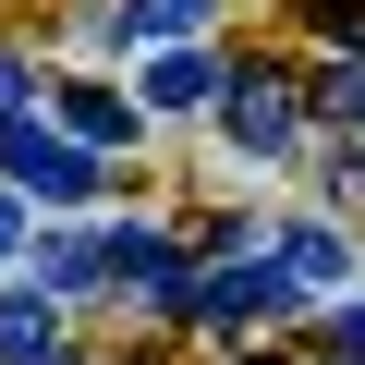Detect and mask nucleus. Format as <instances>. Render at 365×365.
I'll use <instances>...</instances> for the list:
<instances>
[{"mask_svg":"<svg viewBox=\"0 0 365 365\" xmlns=\"http://www.w3.org/2000/svg\"><path fill=\"white\" fill-rule=\"evenodd\" d=\"M292 304H304V292H292L280 256H232V268L195 280V304H182V317H207V329H256V317H292Z\"/></svg>","mask_w":365,"mask_h":365,"instance_id":"nucleus-1","label":"nucleus"},{"mask_svg":"<svg viewBox=\"0 0 365 365\" xmlns=\"http://www.w3.org/2000/svg\"><path fill=\"white\" fill-rule=\"evenodd\" d=\"M220 122H232V146H244V158H280V146H292V86L256 61V73H232V86H220Z\"/></svg>","mask_w":365,"mask_h":365,"instance_id":"nucleus-2","label":"nucleus"},{"mask_svg":"<svg viewBox=\"0 0 365 365\" xmlns=\"http://www.w3.org/2000/svg\"><path fill=\"white\" fill-rule=\"evenodd\" d=\"M0 158H13L49 207H86V195H98V158H86V146H49L37 122H0Z\"/></svg>","mask_w":365,"mask_h":365,"instance_id":"nucleus-3","label":"nucleus"},{"mask_svg":"<svg viewBox=\"0 0 365 365\" xmlns=\"http://www.w3.org/2000/svg\"><path fill=\"white\" fill-rule=\"evenodd\" d=\"M110 256H122V280H134V292H146V304H170V317H182V304H195V280H182V256H170V244H158V232H122V244H110Z\"/></svg>","mask_w":365,"mask_h":365,"instance_id":"nucleus-4","label":"nucleus"},{"mask_svg":"<svg viewBox=\"0 0 365 365\" xmlns=\"http://www.w3.org/2000/svg\"><path fill=\"white\" fill-rule=\"evenodd\" d=\"M280 268H292V292L317 304V292L353 280V244H341V232H280Z\"/></svg>","mask_w":365,"mask_h":365,"instance_id":"nucleus-5","label":"nucleus"},{"mask_svg":"<svg viewBox=\"0 0 365 365\" xmlns=\"http://www.w3.org/2000/svg\"><path fill=\"white\" fill-rule=\"evenodd\" d=\"M61 122H73V146H122L134 134V98L122 86H61Z\"/></svg>","mask_w":365,"mask_h":365,"instance_id":"nucleus-6","label":"nucleus"},{"mask_svg":"<svg viewBox=\"0 0 365 365\" xmlns=\"http://www.w3.org/2000/svg\"><path fill=\"white\" fill-rule=\"evenodd\" d=\"M49 341H61V317L37 292H0V365H49Z\"/></svg>","mask_w":365,"mask_h":365,"instance_id":"nucleus-7","label":"nucleus"},{"mask_svg":"<svg viewBox=\"0 0 365 365\" xmlns=\"http://www.w3.org/2000/svg\"><path fill=\"white\" fill-rule=\"evenodd\" d=\"M195 98H207V61L195 49H158L146 61V110H195Z\"/></svg>","mask_w":365,"mask_h":365,"instance_id":"nucleus-8","label":"nucleus"},{"mask_svg":"<svg viewBox=\"0 0 365 365\" xmlns=\"http://www.w3.org/2000/svg\"><path fill=\"white\" fill-rule=\"evenodd\" d=\"M110 268H122V256H110L98 232H61V244H49V292H86V280H110Z\"/></svg>","mask_w":365,"mask_h":365,"instance_id":"nucleus-9","label":"nucleus"},{"mask_svg":"<svg viewBox=\"0 0 365 365\" xmlns=\"http://www.w3.org/2000/svg\"><path fill=\"white\" fill-rule=\"evenodd\" d=\"M110 25H122V37H195V25H207V0H122Z\"/></svg>","mask_w":365,"mask_h":365,"instance_id":"nucleus-10","label":"nucleus"},{"mask_svg":"<svg viewBox=\"0 0 365 365\" xmlns=\"http://www.w3.org/2000/svg\"><path fill=\"white\" fill-rule=\"evenodd\" d=\"M329 122H353V134H365V61H353V73H329Z\"/></svg>","mask_w":365,"mask_h":365,"instance_id":"nucleus-11","label":"nucleus"},{"mask_svg":"<svg viewBox=\"0 0 365 365\" xmlns=\"http://www.w3.org/2000/svg\"><path fill=\"white\" fill-rule=\"evenodd\" d=\"M13 232H25V207H13V195H0V256H13Z\"/></svg>","mask_w":365,"mask_h":365,"instance_id":"nucleus-12","label":"nucleus"},{"mask_svg":"<svg viewBox=\"0 0 365 365\" xmlns=\"http://www.w3.org/2000/svg\"><path fill=\"white\" fill-rule=\"evenodd\" d=\"M341 341H353V365H365V304H353V317H341Z\"/></svg>","mask_w":365,"mask_h":365,"instance_id":"nucleus-13","label":"nucleus"},{"mask_svg":"<svg viewBox=\"0 0 365 365\" xmlns=\"http://www.w3.org/2000/svg\"><path fill=\"white\" fill-rule=\"evenodd\" d=\"M244 365H280V353H244Z\"/></svg>","mask_w":365,"mask_h":365,"instance_id":"nucleus-14","label":"nucleus"},{"mask_svg":"<svg viewBox=\"0 0 365 365\" xmlns=\"http://www.w3.org/2000/svg\"><path fill=\"white\" fill-rule=\"evenodd\" d=\"M329 365H341V353H329Z\"/></svg>","mask_w":365,"mask_h":365,"instance_id":"nucleus-15","label":"nucleus"}]
</instances>
